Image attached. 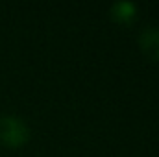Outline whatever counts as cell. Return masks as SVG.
<instances>
[{
  "instance_id": "cell-1",
  "label": "cell",
  "mask_w": 159,
  "mask_h": 157,
  "mask_svg": "<svg viewBox=\"0 0 159 157\" xmlns=\"http://www.w3.org/2000/svg\"><path fill=\"white\" fill-rule=\"evenodd\" d=\"M30 139V128L15 115H0V142L9 148H19Z\"/></svg>"
},
{
  "instance_id": "cell-2",
  "label": "cell",
  "mask_w": 159,
  "mask_h": 157,
  "mask_svg": "<svg viewBox=\"0 0 159 157\" xmlns=\"http://www.w3.org/2000/svg\"><path fill=\"white\" fill-rule=\"evenodd\" d=\"M139 46L148 59L159 63V28H144L139 35Z\"/></svg>"
},
{
  "instance_id": "cell-3",
  "label": "cell",
  "mask_w": 159,
  "mask_h": 157,
  "mask_svg": "<svg viewBox=\"0 0 159 157\" xmlns=\"http://www.w3.org/2000/svg\"><path fill=\"white\" fill-rule=\"evenodd\" d=\"M109 13H111V19H113V20H117L120 24H129V22L135 19L137 7H135V4H131V2H117V4L109 9Z\"/></svg>"
}]
</instances>
